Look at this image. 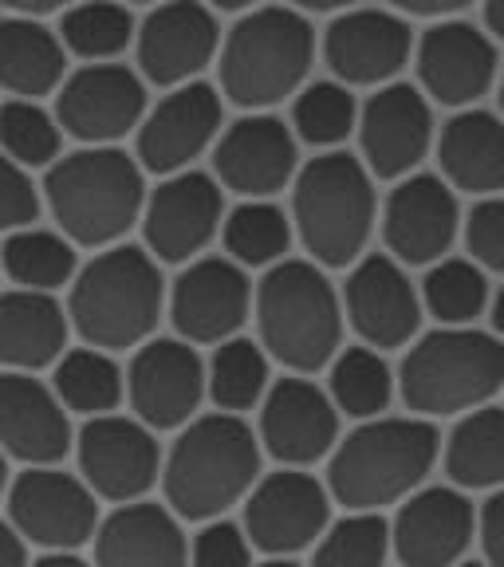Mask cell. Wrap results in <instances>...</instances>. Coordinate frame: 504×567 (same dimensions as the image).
I'll list each match as a JSON object with an SVG mask.
<instances>
[{
    "mask_svg": "<svg viewBox=\"0 0 504 567\" xmlns=\"http://www.w3.org/2000/svg\"><path fill=\"white\" fill-rule=\"evenodd\" d=\"M425 311L442 328H473L488 308V276L477 260L445 257L430 265L422 284Z\"/></svg>",
    "mask_w": 504,
    "mask_h": 567,
    "instance_id": "obj_38",
    "label": "cell"
},
{
    "mask_svg": "<svg viewBox=\"0 0 504 567\" xmlns=\"http://www.w3.org/2000/svg\"><path fill=\"white\" fill-rule=\"evenodd\" d=\"M95 567H189V544L177 513L151 501L119 505L99 520Z\"/></svg>",
    "mask_w": 504,
    "mask_h": 567,
    "instance_id": "obj_27",
    "label": "cell"
},
{
    "mask_svg": "<svg viewBox=\"0 0 504 567\" xmlns=\"http://www.w3.org/2000/svg\"><path fill=\"white\" fill-rule=\"evenodd\" d=\"M371 169L347 151H323L304 162L292 182V225L319 268H351L367 252L379 221Z\"/></svg>",
    "mask_w": 504,
    "mask_h": 567,
    "instance_id": "obj_6",
    "label": "cell"
},
{
    "mask_svg": "<svg viewBox=\"0 0 504 567\" xmlns=\"http://www.w3.org/2000/svg\"><path fill=\"white\" fill-rule=\"evenodd\" d=\"M0 496H9V453L0 450Z\"/></svg>",
    "mask_w": 504,
    "mask_h": 567,
    "instance_id": "obj_54",
    "label": "cell"
},
{
    "mask_svg": "<svg viewBox=\"0 0 504 567\" xmlns=\"http://www.w3.org/2000/svg\"><path fill=\"white\" fill-rule=\"evenodd\" d=\"M445 477L457 488H504V410L477 406L461 414L450 442H442Z\"/></svg>",
    "mask_w": 504,
    "mask_h": 567,
    "instance_id": "obj_31",
    "label": "cell"
},
{
    "mask_svg": "<svg viewBox=\"0 0 504 567\" xmlns=\"http://www.w3.org/2000/svg\"><path fill=\"white\" fill-rule=\"evenodd\" d=\"M225 225V186L202 169L169 174L142 209V240L162 265H189Z\"/></svg>",
    "mask_w": 504,
    "mask_h": 567,
    "instance_id": "obj_11",
    "label": "cell"
},
{
    "mask_svg": "<svg viewBox=\"0 0 504 567\" xmlns=\"http://www.w3.org/2000/svg\"><path fill=\"white\" fill-rule=\"evenodd\" d=\"M189 567H253V540L245 524L209 520L189 544Z\"/></svg>",
    "mask_w": 504,
    "mask_h": 567,
    "instance_id": "obj_42",
    "label": "cell"
},
{
    "mask_svg": "<svg viewBox=\"0 0 504 567\" xmlns=\"http://www.w3.org/2000/svg\"><path fill=\"white\" fill-rule=\"evenodd\" d=\"M71 410L28 371L0 374V450L24 465H60L75 445Z\"/></svg>",
    "mask_w": 504,
    "mask_h": 567,
    "instance_id": "obj_26",
    "label": "cell"
},
{
    "mask_svg": "<svg viewBox=\"0 0 504 567\" xmlns=\"http://www.w3.org/2000/svg\"><path fill=\"white\" fill-rule=\"evenodd\" d=\"M142 80L154 87L194 83L222 55V28L202 0H162L134 35Z\"/></svg>",
    "mask_w": 504,
    "mask_h": 567,
    "instance_id": "obj_16",
    "label": "cell"
},
{
    "mask_svg": "<svg viewBox=\"0 0 504 567\" xmlns=\"http://www.w3.org/2000/svg\"><path fill=\"white\" fill-rule=\"evenodd\" d=\"M80 0H0V9H9L12 17H48V12H68Z\"/></svg>",
    "mask_w": 504,
    "mask_h": 567,
    "instance_id": "obj_48",
    "label": "cell"
},
{
    "mask_svg": "<svg viewBox=\"0 0 504 567\" xmlns=\"http://www.w3.org/2000/svg\"><path fill=\"white\" fill-rule=\"evenodd\" d=\"M339 437V406L323 386L304 374H288L268 386L260 402V445L280 465H316L336 450Z\"/></svg>",
    "mask_w": 504,
    "mask_h": 567,
    "instance_id": "obj_22",
    "label": "cell"
},
{
    "mask_svg": "<svg viewBox=\"0 0 504 567\" xmlns=\"http://www.w3.org/2000/svg\"><path fill=\"white\" fill-rule=\"evenodd\" d=\"M485 28L504 40V0H485Z\"/></svg>",
    "mask_w": 504,
    "mask_h": 567,
    "instance_id": "obj_50",
    "label": "cell"
},
{
    "mask_svg": "<svg viewBox=\"0 0 504 567\" xmlns=\"http://www.w3.org/2000/svg\"><path fill=\"white\" fill-rule=\"evenodd\" d=\"M209 9H217V12H253V9H260V0H205Z\"/></svg>",
    "mask_w": 504,
    "mask_h": 567,
    "instance_id": "obj_52",
    "label": "cell"
},
{
    "mask_svg": "<svg viewBox=\"0 0 504 567\" xmlns=\"http://www.w3.org/2000/svg\"><path fill=\"white\" fill-rule=\"evenodd\" d=\"M205 363L189 339H146L126 367V402L151 430H182L205 399Z\"/></svg>",
    "mask_w": 504,
    "mask_h": 567,
    "instance_id": "obj_15",
    "label": "cell"
},
{
    "mask_svg": "<svg viewBox=\"0 0 504 567\" xmlns=\"http://www.w3.org/2000/svg\"><path fill=\"white\" fill-rule=\"evenodd\" d=\"M296 131L265 111H248L213 142V177L237 197H272L300 174Z\"/></svg>",
    "mask_w": 504,
    "mask_h": 567,
    "instance_id": "obj_18",
    "label": "cell"
},
{
    "mask_svg": "<svg viewBox=\"0 0 504 567\" xmlns=\"http://www.w3.org/2000/svg\"><path fill=\"white\" fill-rule=\"evenodd\" d=\"M292 131L316 151H339L359 131V103L339 80H316L300 87L292 103Z\"/></svg>",
    "mask_w": 504,
    "mask_h": 567,
    "instance_id": "obj_39",
    "label": "cell"
},
{
    "mask_svg": "<svg viewBox=\"0 0 504 567\" xmlns=\"http://www.w3.org/2000/svg\"><path fill=\"white\" fill-rule=\"evenodd\" d=\"M363 162L374 177L402 182L434 146V111L430 99L410 83H387L359 111Z\"/></svg>",
    "mask_w": 504,
    "mask_h": 567,
    "instance_id": "obj_23",
    "label": "cell"
},
{
    "mask_svg": "<svg viewBox=\"0 0 504 567\" xmlns=\"http://www.w3.org/2000/svg\"><path fill=\"white\" fill-rule=\"evenodd\" d=\"M461 229L457 197L445 177L410 174L382 205V240L399 265L425 268L450 257Z\"/></svg>",
    "mask_w": 504,
    "mask_h": 567,
    "instance_id": "obj_20",
    "label": "cell"
},
{
    "mask_svg": "<svg viewBox=\"0 0 504 567\" xmlns=\"http://www.w3.org/2000/svg\"><path fill=\"white\" fill-rule=\"evenodd\" d=\"M438 158L445 182L461 194H504V118L465 106L438 134Z\"/></svg>",
    "mask_w": 504,
    "mask_h": 567,
    "instance_id": "obj_29",
    "label": "cell"
},
{
    "mask_svg": "<svg viewBox=\"0 0 504 567\" xmlns=\"http://www.w3.org/2000/svg\"><path fill=\"white\" fill-rule=\"evenodd\" d=\"M71 319L52 292L12 288L0 296V363L9 371H40L68 351Z\"/></svg>",
    "mask_w": 504,
    "mask_h": 567,
    "instance_id": "obj_28",
    "label": "cell"
},
{
    "mask_svg": "<svg viewBox=\"0 0 504 567\" xmlns=\"http://www.w3.org/2000/svg\"><path fill=\"white\" fill-rule=\"evenodd\" d=\"M134 17L123 0H80L60 20V40L68 55L91 63H111L134 44Z\"/></svg>",
    "mask_w": 504,
    "mask_h": 567,
    "instance_id": "obj_37",
    "label": "cell"
},
{
    "mask_svg": "<svg viewBox=\"0 0 504 567\" xmlns=\"http://www.w3.org/2000/svg\"><path fill=\"white\" fill-rule=\"evenodd\" d=\"M222 123L225 103L217 87L202 80L169 87V95H162V103L142 118L134 134V158L158 177L182 174L222 138Z\"/></svg>",
    "mask_w": 504,
    "mask_h": 567,
    "instance_id": "obj_14",
    "label": "cell"
},
{
    "mask_svg": "<svg viewBox=\"0 0 504 567\" xmlns=\"http://www.w3.org/2000/svg\"><path fill=\"white\" fill-rule=\"evenodd\" d=\"M418 80L442 106H473L496 83L493 35L465 20H438L414 44Z\"/></svg>",
    "mask_w": 504,
    "mask_h": 567,
    "instance_id": "obj_25",
    "label": "cell"
},
{
    "mask_svg": "<svg viewBox=\"0 0 504 567\" xmlns=\"http://www.w3.org/2000/svg\"><path fill=\"white\" fill-rule=\"evenodd\" d=\"M465 248L485 272L504 276V194L481 197L465 217Z\"/></svg>",
    "mask_w": 504,
    "mask_h": 567,
    "instance_id": "obj_43",
    "label": "cell"
},
{
    "mask_svg": "<svg viewBox=\"0 0 504 567\" xmlns=\"http://www.w3.org/2000/svg\"><path fill=\"white\" fill-rule=\"evenodd\" d=\"M205 386L225 414H245L260 406L268 394V351L245 336L225 339L205 367Z\"/></svg>",
    "mask_w": 504,
    "mask_h": 567,
    "instance_id": "obj_36",
    "label": "cell"
},
{
    "mask_svg": "<svg viewBox=\"0 0 504 567\" xmlns=\"http://www.w3.org/2000/svg\"><path fill=\"white\" fill-rule=\"evenodd\" d=\"M473 0H390V9L402 17H430V20H450L453 12L470 9Z\"/></svg>",
    "mask_w": 504,
    "mask_h": 567,
    "instance_id": "obj_46",
    "label": "cell"
},
{
    "mask_svg": "<svg viewBox=\"0 0 504 567\" xmlns=\"http://www.w3.org/2000/svg\"><path fill=\"white\" fill-rule=\"evenodd\" d=\"M442 457L430 417H367L331 450L328 488L347 513H379L422 488Z\"/></svg>",
    "mask_w": 504,
    "mask_h": 567,
    "instance_id": "obj_2",
    "label": "cell"
},
{
    "mask_svg": "<svg viewBox=\"0 0 504 567\" xmlns=\"http://www.w3.org/2000/svg\"><path fill=\"white\" fill-rule=\"evenodd\" d=\"M32 567H91V564H83L75 551H48L44 559H35Z\"/></svg>",
    "mask_w": 504,
    "mask_h": 567,
    "instance_id": "obj_51",
    "label": "cell"
},
{
    "mask_svg": "<svg viewBox=\"0 0 504 567\" xmlns=\"http://www.w3.org/2000/svg\"><path fill=\"white\" fill-rule=\"evenodd\" d=\"M292 217L272 205L268 197H245L233 213H225L222 240L225 252L237 260L240 268H272L284 260L288 245H292Z\"/></svg>",
    "mask_w": 504,
    "mask_h": 567,
    "instance_id": "obj_34",
    "label": "cell"
},
{
    "mask_svg": "<svg viewBox=\"0 0 504 567\" xmlns=\"http://www.w3.org/2000/svg\"><path fill=\"white\" fill-rule=\"evenodd\" d=\"M316 63V28L300 9L260 4L222 40V95L245 111H268L304 87Z\"/></svg>",
    "mask_w": 504,
    "mask_h": 567,
    "instance_id": "obj_7",
    "label": "cell"
},
{
    "mask_svg": "<svg viewBox=\"0 0 504 567\" xmlns=\"http://www.w3.org/2000/svg\"><path fill=\"white\" fill-rule=\"evenodd\" d=\"M0 268L9 272L17 288H35V292H55L63 284L75 280V245L63 233L48 229H17L0 245Z\"/></svg>",
    "mask_w": 504,
    "mask_h": 567,
    "instance_id": "obj_33",
    "label": "cell"
},
{
    "mask_svg": "<svg viewBox=\"0 0 504 567\" xmlns=\"http://www.w3.org/2000/svg\"><path fill=\"white\" fill-rule=\"evenodd\" d=\"M394 374H390L387 359L374 347H347L331 359V379L328 394L339 406V414L367 422V417H382L394 399Z\"/></svg>",
    "mask_w": 504,
    "mask_h": 567,
    "instance_id": "obj_35",
    "label": "cell"
},
{
    "mask_svg": "<svg viewBox=\"0 0 504 567\" xmlns=\"http://www.w3.org/2000/svg\"><path fill=\"white\" fill-rule=\"evenodd\" d=\"M0 567H28L24 536L12 528V520H0Z\"/></svg>",
    "mask_w": 504,
    "mask_h": 567,
    "instance_id": "obj_47",
    "label": "cell"
},
{
    "mask_svg": "<svg viewBox=\"0 0 504 567\" xmlns=\"http://www.w3.org/2000/svg\"><path fill=\"white\" fill-rule=\"evenodd\" d=\"M422 292L407 276V268L387 252L359 257L343 284V316L374 351L407 347L422 328Z\"/></svg>",
    "mask_w": 504,
    "mask_h": 567,
    "instance_id": "obj_17",
    "label": "cell"
},
{
    "mask_svg": "<svg viewBox=\"0 0 504 567\" xmlns=\"http://www.w3.org/2000/svg\"><path fill=\"white\" fill-rule=\"evenodd\" d=\"M40 217V189L32 186L28 166L0 151V233H17Z\"/></svg>",
    "mask_w": 504,
    "mask_h": 567,
    "instance_id": "obj_44",
    "label": "cell"
},
{
    "mask_svg": "<svg viewBox=\"0 0 504 567\" xmlns=\"http://www.w3.org/2000/svg\"><path fill=\"white\" fill-rule=\"evenodd\" d=\"M68 80V48L35 17L0 20V91L12 99H40Z\"/></svg>",
    "mask_w": 504,
    "mask_h": 567,
    "instance_id": "obj_30",
    "label": "cell"
},
{
    "mask_svg": "<svg viewBox=\"0 0 504 567\" xmlns=\"http://www.w3.org/2000/svg\"><path fill=\"white\" fill-rule=\"evenodd\" d=\"M292 9H300V12H351V9H359V0H292Z\"/></svg>",
    "mask_w": 504,
    "mask_h": 567,
    "instance_id": "obj_49",
    "label": "cell"
},
{
    "mask_svg": "<svg viewBox=\"0 0 504 567\" xmlns=\"http://www.w3.org/2000/svg\"><path fill=\"white\" fill-rule=\"evenodd\" d=\"M414 55V32L394 9L339 12L323 32V60L347 87H387Z\"/></svg>",
    "mask_w": 504,
    "mask_h": 567,
    "instance_id": "obj_21",
    "label": "cell"
},
{
    "mask_svg": "<svg viewBox=\"0 0 504 567\" xmlns=\"http://www.w3.org/2000/svg\"><path fill=\"white\" fill-rule=\"evenodd\" d=\"M44 202L71 245L111 248L142 221V162L119 146H83L48 166Z\"/></svg>",
    "mask_w": 504,
    "mask_h": 567,
    "instance_id": "obj_4",
    "label": "cell"
},
{
    "mask_svg": "<svg viewBox=\"0 0 504 567\" xmlns=\"http://www.w3.org/2000/svg\"><path fill=\"white\" fill-rule=\"evenodd\" d=\"M260 347L292 374H316L331 367L343 343V300L316 260H280L257 284Z\"/></svg>",
    "mask_w": 504,
    "mask_h": 567,
    "instance_id": "obj_5",
    "label": "cell"
},
{
    "mask_svg": "<svg viewBox=\"0 0 504 567\" xmlns=\"http://www.w3.org/2000/svg\"><path fill=\"white\" fill-rule=\"evenodd\" d=\"M477 536L488 567H504V488H496L477 513Z\"/></svg>",
    "mask_w": 504,
    "mask_h": 567,
    "instance_id": "obj_45",
    "label": "cell"
},
{
    "mask_svg": "<svg viewBox=\"0 0 504 567\" xmlns=\"http://www.w3.org/2000/svg\"><path fill=\"white\" fill-rule=\"evenodd\" d=\"M473 536H477V513L465 488L457 485L410 493L390 524V548L402 567H457Z\"/></svg>",
    "mask_w": 504,
    "mask_h": 567,
    "instance_id": "obj_24",
    "label": "cell"
},
{
    "mask_svg": "<svg viewBox=\"0 0 504 567\" xmlns=\"http://www.w3.org/2000/svg\"><path fill=\"white\" fill-rule=\"evenodd\" d=\"M488 319H493V336L504 339V288L488 300Z\"/></svg>",
    "mask_w": 504,
    "mask_h": 567,
    "instance_id": "obj_53",
    "label": "cell"
},
{
    "mask_svg": "<svg viewBox=\"0 0 504 567\" xmlns=\"http://www.w3.org/2000/svg\"><path fill=\"white\" fill-rule=\"evenodd\" d=\"M52 390L60 394V402L71 414H83V417L115 414V406L126 399V371H119L111 351L75 347V351L60 354Z\"/></svg>",
    "mask_w": 504,
    "mask_h": 567,
    "instance_id": "obj_32",
    "label": "cell"
},
{
    "mask_svg": "<svg viewBox=\"0 0 504 567\" xmlns=\"http://www.w3.org/2000/svg\"><path fill=\"white\" fill-rule=\"evenodd\" d=\"M457 567H488V564H473V559H470V564H457Z\"/></svg>",
    "mask_w": 504,
    "mask_h": 567,
    "instance_id": "obj_58",
    "label": "cell"
},
{
    "mask_svg": "<svg viewBox=\"0 0 504 567\" xmlns=\"http://www.w3.org/2000/svg\"><path fill=\"white\" fill-rule=\"evenodd\" d=\"M123 4H162V0H123Z\"/></svg>",
    "mask_w": 504,
    "mask_h": 567,
    "instance_id": "obj_56",
    "label": "cell"
},
{
    "mask_svg": "<svg viewBox=\"0 0 504 567\" xmlns=\"http://www.w3.org/2000/svg\"><path fill=\"white\" fill-rule=\"evenodd\" d=\"M9 520L44 551H75L99 532V496L55 465H28L9 485Z\"/></svg>",
    "mask_w": 504,
    "mask_h": 567,
    "instance_id": "obj_9",
    "label": "cell"
},
{
    "mask_svg": "<svg viewBox=\"0 0 504 567\" xmlns=\"http://www.w3.org/2000/svg\"><path fill=\"white\" fill-rule=\"evenodd\" d=\"M390 551V524L379 513H351L319 536L311 567H387Z\"/></svg>",
    "mask_w": 504,
    "mask_h": 567,
    "instance_id": "obj_41",
    "label": "cell"
},
{
    "mask_svg": "<svg viewBox=\"0 0 504 567\" xmlns=\"http://www.w3.org/2000/svg\"><path fill=\"white\" fill-rule=\"evenodd\" d=\"M75 453L91 493L115 505L142 501L162 481V465H166L151 425L123 414L88 417L75 437Z\"/></svg>",
    "mask_w": 504,
    "mask_h": 567,
    "instance_id": "obj_13",
    "label": "cell"
},
{
    "mask_svg": "<svg viewBox=\"0 0 504 567\" xmlns=\"http://www.w3.org/2000/svg\"><path fill=\"white\" fill-rule=\"evenodd\" d=\"M0 151L20 166H55L63 151V126L35 99H9L0 106Z\"/></svg>",
    "mask_w": 504,
    "mask_h": 567,
    "instance_id": "obj_40",
    "label": "cell"
},
{
    "mask_svg": "<svg viewBox=\"0 0 504 567\" xmlns=\"http://www.w3.org/2000/svg\"><path fill=\"white\" fill-rule=\"evenodd\" d=\"M504 390V339L477 328H438L414 339L399 367V394L418 417H457Z\"/></svg>",
    "mask_w": 504,
    "mask_h": 567,
    "instance_id": "obj_8",
    "label": "cell"
},
{
    "mask_svg": "<svg viewBox=\"0 0 504 567\" xmlns=\"http://www.w3.org/2000/svg\"><path fill=\"white\" fill-rule=\"evenodd\" d=\"M328 524L331 488L292 465L260 477L245 496V532L253 548L265 556H296L311 548Z\"/></svg>",
    "mask_w": 504,
    "mask_h": 567,
    "instance_id": "obj_10",
    "label": "cell"
},
{
    "mask_svg": "<svg viewBox=\"0 0 504 567\" xmlns=\"http://www.w3.org/2000/svg\"><path fill=\"white\" fill-rule=\"evenodd\" d=\"M166 303V280L151 248L111 245L75 272L68 319L88 347L126 351L154 339Z\"/></svg>",
    "mask_w": 504,
    "mask_h": 567,
    "instance_id": "obj_3",
    "label": "cell"
},
{
    "mask_svg": "<svg viewBox=\"0 0 504 567\" xmlns=\"http://www.w3.org/2000/svg\"><path fill=\"white\" fill-rule=\"evenodd\" d=\"M257 288L233 257H197L174 280L169 319L174 331L189 343H225L253 316Z\"/></svg>",
    "mask_w": 504,
    "mask_h": 567,
    "instance_id": "obj_19",
    "label": "cell"
},
{
    "mask_svg": "<svg viewBox=\"0 0 504 567\" xmlns=\"http://www.w3.org/2000/svg\"><path fill=\"white\" fill-rule=\"evenodd\" d=\"M55 118L83 146H115L146 118V83L126 63H88L60 83Z\"/></svg>",
    "mask_w": 504,
    "mask_h": 567,
    "instance_id": "obj_12",
    "label": "cell"
},
{
    "mask_svg": "<svg viewBox=\"0 0 504 567\" xmlns=\"http://www.w3.org/2000/svg\"><path fill=\"white\" fill-rule=\"evenodd\" d=\"M501 111H504V71H501Z\"/></svg>",
    "mask_w": 504,
    "mask_h": 567,
    "instance_id": "obj_57",
    "label": "cell"
},
{
    "mask_svg": "<svg viewBox=\"0 0 504 567\" xmlns=\"http://www.w3.org/2000/svg\"><path fill=\"white\" fill-rule=\"evenodd\" d=\"M260 434L240 414H197L182 425L162 465L166 505L182 520L209 524L229 513L260 481Z\"/></svg>",
    "mask_w": 504,
    "mask_h": 567,
    "instance_id": "obj_1",
    "label": "cell"
},
{
    "mask_svg": "<svg viewBox=\"0 0 504 567\" xmlns=\"http://www.w3.org/2000/svg\"><path fill=\"white\" fill-rule=\"evenodd\" d=\"M260 567H300V564H292L288 556H272L268 564H260Z\"/></svg>",
    "mask_w": 504,
    "mask_h": 567,
    "instance_id": "obj_55",
    "label": "cell"
}]
</instances>
